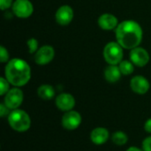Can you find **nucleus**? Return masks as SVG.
<instances>
[{"instance_id":"obj_11","label":"nucleus","mask_w":151,"mask_h":151,"mask_svg":"<svg viewBox=\"0 0 151 151\" xmlns=\"http://www.w3.org/2000/svg\"><path fill=\"white\" fill-rule=\"evenodd\" d=\"M55 19L58 24L61 26L69 25L73 19V10L70 5H61L56 12Z\"/></svg>"},{"instance_id":"obj_16","label":"nucleus","mask_w":151,"mask_h":151,"mask_svg":"<svg viewBox=\"0 0 151 151\" xmlns=\"http://www.w3.org/2000/svg\"><path fill=\"white\" fill-rule=\"evenodd\" d=\"M37 95L41 99L48 101V100H51L52 98L55 97L56 91H55V88L51 85L43 84L38 88Z\"/></svg>"},{"instance_id":"obj_22","label":"nucleus","mask_w":151,"mask_h":151,"mask_svg":"<svg viewBox=\"0 0 151 151\" xmlns=\"http://www.w3.org/2000/svg\"><path fill=\"white\" fill-rule=\"evenodd\" d=\"M142 149L143 151H151V136L146 137L142 141Z\"/></svg>"},{"instance_id":"obj_6","label":"nucleus","mask_w":151,"mask_h":151,"mask_svg":"<svg viewBox=\"0 0 151 151\" xmlns=\"http://www.w3.org/2000/svg\"><path fill=\"white\" fill-rule=\"evenodd\" d=\"M14 15L20 19H27L34 12V6L30 0H15L12 6Z\"/></svg>"},{"instance_id":"obj_12","label":"nucleus","mask_w":151,"mask_h":151,"mask_svg":"<svg viewBox=\"0 0 151 151\" xmlns=\"http://www.w3.org/2000/svg\"><path fill=\"white\" fill-rule=\"evenodd\" d=\"M130 88L133 92L138 95H145L150 88V81L142 75H136L130 81Z\"/></svg>"},{"instance_id":"obj_20","label":"nucleus","mask_w":151,"mask_h":151,"mask_svg":"<svg viewBox=\"0 0 151 151\" xmlns=\"http://www.w3.org/2000/svg\"><path fill=\"white\" fill-rule=\"evenodd\" d=\"M10 83L5 79V77L0 78V96H4L11 88H10Z\"/></svg>"},{"instance_id":"obj_5","label":"nucleus","mask_w":151,"mask_h":151,"mask_svg":"<svg viewBox=\"0 0 151 151\" xmlns=\"http://www.w3.org/2000/svg\"><path fill=\"white\" fill-rule=\"evenodd\" d=\"M24 99V94L23 91L17 87H14L11 88L5 95L4 98V104L11 110H16L19 109V106L22 104Z\"/></svg>"},{"instance_id":"obj_18","label":"nucleus","mask_w":151,"mask_h":151,"mask_svg":"<svg viewBox=\"0 0 151 151\" xmlns=\"http://www.w3.org/2000/svg\"><path fill=\"white\" fill-rule=\"evenodd\" d=\"M119 67L123 75H130L134 71V65L132 63V61L128 60H122L119 63Z\"/></svg>"},{"instance_id":"obj_24","label":"nucleus","mask_w":151,"mask_h":151,"mask_svg":"<svg viewBox=\"0 0 151 151\" xmlns=\"http://www.w3.org/2000/svg\"><path fill=\"white\" fill-rule=\"evenodd\" d=\"M10 109L3 103L0 104V116L1 118H4L5 116L8 117V115L10 114Z\"/></svg>"},{"instance_id":"obj_3","label":"nucleus","mask_w":151,"mask_h":151,"mask_svg":"<svg viewBox=\"0 0 151 151\" xmlns=\"http://www.w3.org/2000/svg\"><path fill=\"white\" fill-rule=\"evenodd\" d=\"M7 120L11 128L18 133H25L31 127L29 114L20 109L12 111L7 117Z\"/></svg>"},{"instance_id":"obj_9","label":"nucleus","mask_w":151,"mask_h":151,"mask_svg":"<svg viewBox=\"0 0 151 151\" xmlns=\"http://www.w3.org/2000/svg\"><path fill=\"white\" fill-rule=\"evenodd\" d=\"M129 56L130 61H132V63L138 67H143L147 65L150 59L149 52L144 48L139 46L131 50Z\"/></svg>"},{"instance_id":"obj_19","label":"nucleus","mask_w":151,"mask_h":151,"mask_svg":"<svg viewBox=\"0 0 151 151\" xmlns=\"http://www.w3.org/2000/svg\"><path fill=\"white\" fill-rule=\"evenodd\" d=\"M27 45L28 47V51L30 54H35L38 50V41L35 38H30L27 42Z\"/></svg>"},{"instance_id":"obj_13","label":"nucleus","mask_w":151,"mask_h":151,"mask_svg":"<svg viewBox=\"0 0 151 151\" xmlns=\"http://www.w3.org/2000/svg\"><path fill=\"white\" fill-rule=\"evenodd\" d=\"M98 26L105 31H111L116 29L119 26V20L117 17L111 13H104L102 14L97 20Z\"/></svg>"},{"instance_id":"obj_15","label":"nucleus","mask_w":151,"mask_h":151,"mask_svg":"<svg viewBox=\"0 0 151 151\" xmlns=\"http://www.w3.org/2000/svg\"><path fill=\"white\" fill-rule=\"evenodd\" d=\"M104 74V79L110 83L118 82L122 75L119 65H109L105 68Z\"/></svg>"},{"instance_id":"obj_7","label":"nucleus","mask_w":151,"mask_h":151,"mask_svg":"<svg viewBox=\"0 0 151 151\" xmlns=\"http://www.w3.org/2000/svg\"><path fill=\"white\" fill-rule=\"evenodd\" d=\"M81 115L78 111L72 110L65 112L61 119V125L65 129L68 131H73L81 126Z\"/></svg>"},{"instance_id":"obj_2","label":"nucleus","mask_w":151,"mask_h":151,"mask_svg":"<svg viewBox=\"0 0 151 151\" xmlns=\"http://www.w3.org/2000/svg\"><path fill=\"white\" fill-rule=\"evenodd\" d=\"M4 76L13 87H23L31 79L30 65L21 58H12L9 60L4 67Z\"/></svg>"},{"instance_id":"obj_4","label":"nucleus","mask_w":151,"mask_h":151,"mask_svg":"<svg viewBox=\"0 0 151 151\" xmlns=\"http://www.w3.org/2000/svg\"><path fill=\"white\" fill-rule=\"evenodd\" d=\"M103 55L106 63L118 65L123 60V48L118 42H110L104 46Z\"/></svg>"},{"instance_id":"obj_10","label":"nucleus","mask_w":151,"mask_h":151,"mask_svg":"<svg viewBox=\"0 0 151 151\" xmlns=\"http://www.w3.org/2000/svg\"><path fill=\"white\" fill-rule=\"evenodd\" d=\"M56 106L61 111L66 112L72 111L75 106V98L69 93H61L57 96L55 100Z\"/></svg>"},{"instance_id":"obj_17","label":"nucleus","mask_w":151,"mask_h":151,"mask_svg":"<svg viewBox=\"0 0 151 151\" xmlns=\"http://www.w3.org/2000/svg\"><path fill=\"white\" fill-rule=\"evenodd\" d=\"M111 141L117 146H124L128 142V136L123 131H116L111 135Z\"/></svg>"},{"instance_id":"obj_1","label":"nucleus","mask_w":151,"mask_h":151,"mask_svg":"<svg viewBox=\"0 0 151 151\" xmlns=\"http://www.w3.org/2000/svg\"><path fill=\"white\" fill-rule=\"evenodd\" d=\"M117 42L123 49L133 50L138 47L143 37V31L141 25L135 20H124L115 29Z\"/></svg>"},{"instance_id":"obj_25","label":"nucleus","mask_w":151,"mask_h":151,"mask_svg":"<svg viewBox=\"0 0 151 151\" xmlns=\"http://www.w3.org/2000/svg\"><path fill=\"white\" fill-rule=\"evenodd\" d=\"M144 130L149 133V134H151V118L147 119L145 124H144Z\"/></svg>"},{"instance_id":"obj_23","label":"nucleus","mask_w":151,"mask_h":151,"mask_svg":"<svg viewBox=\"0 0 151 151\" xmlns=\"http://www.w3.org/2000/svg\"><path fill=\"white\" fill-rule=\"evenodd\" d=\"M13 4L12 0H0V9L2 11H5L12 7Z\"/></svg>"},{"instance_id":"obj_14","label":"nucleus","mask_w":151,"mask_h":151,"mask_svg":"<svg viewBox=\"0 0 151 151\" xmlns=\"http://www.w3.org/2000/svg\"><path fill=\"white\" fill-rule=\"evenodd\" d=\"M110 138L108 129L104 127H96L90 133V141L96 145H103L107 142Z\"/></svg>"},{"instance_id":"obj_8","label":"nucleus","mask_w":151,"mask_h":151,"mask_svg":"<svg viewBox=\"0 0 151 151\" xmlns=\"http://www.w3.org/2000/svg\"><path fill=\"white\" fill-rule=\"evenodd\" d=\"M55 57V50L50 45H43L35 54V61L38 65L50 64Z\"/></svg>"},{"instance_id":"obj_26","label":"nucleus","mask_w":151,"mask_h":151,"mask_svg":"<svg viewBox=\"0 0 151 151\" xmlns=\"http://www.w3.org/2000/svg\"><path fill=\"white\" fill-rule=\"evenodd\" d=\"M127 151H143L142 150V149H139V148H137V147H130V148H128Z\"/></svg>"},{"instance_id":"obj_21","label":"nucleus","mask_w":151,"mask_h":151,"mask_svg":"<svg viewBox=\"0 0 151 151\" xmlns=\"http://www.w3.org/2000/svg\"><path fill=\"white\" fill-rule=\"evenodd\" d=\"M0 61L2 63L9 62V52L4 46H0Z\"/></svg>"}]
</instances>
